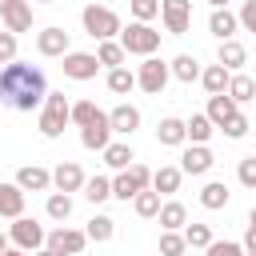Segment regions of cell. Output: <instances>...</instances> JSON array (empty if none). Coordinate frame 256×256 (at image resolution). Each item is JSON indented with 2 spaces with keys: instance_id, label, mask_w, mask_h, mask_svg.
<instances>
[{
  "instance_id": "5",
  "label": "cell",
  "mask_w": 256,
  "mask_h": 256,
  "mask_svg": "<svg viewBox=\"0 0 256 256\" xmlns=\"http://www.w3.org/2000/svg\"><path fill=\"white\" fill-rule=\"evenodd\" d=\"M144 188H152V172L144 168V164H132V168H124V172H116L112 176V196L116 200H136Z\"/></svg>"
},
{
  "instance_id": "21",
  "label": "cell",
  "mask_w": 256,
  "mask_h": 256,
  "mask_svg": "<svg viewBox=\"0 0 256 256\" xmlns=\"http://www.w3.org/2000/svg\"><path fill=\"white\" fill-rule=\"evenodd\" d=\"M104 164H108L112 172H124V168H132V164H136V152H132V144H128V140H116V144H108V148H104Z\"/></svg>"
},
{
  "instance_id": "36",
  "label": "cell",
  "mask_w": 256,
  "mask_h": 256,
  "mask_svg": "<svg viewBox=\"0 0 256 256\" xmlns=\"http://www.w3.org/2000/svg\"><path fill=\"white\" fill-rule=\"evenodd\" d=\"M180 236H184V244H188L192 252H196V248L204 252V248L212 244V228H208V224H184V228H180Z\"/></svg>"
},
{
  "instance_id": "6",
  "label": "cell",
  "mask_w": 256,
  "mask_h": 256,
  "mask_svg": "<svg viewBox=\"0 0 256 256\" xmlns=\"http://www.w3.org/2000/svg\"><path fill=\"white\" fill-rule=\"evenodd\" d=\"M44 248H48L52 256H80V252L88 248V236H84V228L60 224V228H52V232L44 236Z\"/></svg>"
},
{
  "instance_id": "18",
  "label": "cell",
  "mask_w": 256,
  "mask_h": 256,
  "mask_svg": "<svg viewBox=\"0 0 256 256\" xmlns=\"http://www.w3.org/2000/svg\"><path fill=\"white\" fill-rule=\"evenodd\" d=\"M16 184H20V192H48L52 188V172L40 168V164H24L16 172Z\"/></svg>"
},
{
  "instance_id": "39",
  "label": "cell",
  "mask_w": 256,
  "mask_h": 256,
  "mask_svg": "<svg viewBox=\"0 0 256 256\" xmlns=\"http://www.w3.org/2000/svg\"><path fill=\"white\" fill-rule=\"evenodd\" d=\"M220 132H224L228 140H240V136H248V116H244V112H232V116L220 124Z\"/></svg>"
},
{
  "instance_id": "50",
  "label": "cell",
  "mask_w": 256,
  "mask_h": 256,
  "mask_svg": "<svg viewBox=\"0 0 256 256\" xmlns=\"http://www.w3.org/2000/svg\"><path fill=\"white\" fill-rule=\"evenodd\" d=\"M32 256H52V252H48V248H40V252H32Z\"/></svg>"
},
{
  "instance_id": "51",
  "label": "cell",
  "mask_w": 256,
  "mask_h": 256,
  "mask_svg": "<svg viewBox=\"0 0 256 256\" xmlns=\"http://www.w3.org/2000/svg\"><path fill=\"white\" fill-rule=\"evenodd\" d=\"M36 4H56V0H36Z\"/></svg>"
},
{
  "instance_id": "13",
  "label": "cell",
  "mask_w": 256,
  "mask_h": 256,
  "mask_svg": "<svg viewBox=\"0 0 256 256\" xmlns=\"http://www.w3.org/2000/svg\"><path fill=\"white\" fill-rule=\"evenodd\" d=\"M60 68H64L68 80H92L100 72V60H96V52H68Z\"/></svg>"
},
{
  "instance_id": "4",
  "label": "cell",
  "mask_w": 256,
  "mask_h": 256,
  "mask_svg": "<svg viewBox=\"0 0 256 256\" xmlns=\"http://www.w3.org/2000/svg\"><path fill=\"white\" fill-rule=\"evenodd\" d=\"M120 48H124V56H156V48H160V32H156L152 24L132 20L128 28H120Z\"/></svg>"
},
{
  "instance_id": "9",
  "label": "cell",
  "mask_w": 256,
  "mask_h": 256,
  "mask_svg": "<svg viewBox=\"0 0 256 256\" xmlns=\"http://www.w3.org/2000/svg\"><path fill=\"white\" fill-rule=\"evenodd\" d=\"M160 20L172 36H184L192 28V0H160Z\"/></svg>"
},
{
  "instance_id": "22",
  "label": "cell",
  "mask_w": 256,
  "mask_h": 256,
  "mask_svg": "<svg viewBox=\"0 0 256 256\" xmlns=\"http://www.w3.org/2000/svg\"><path fill=\"white\" fill-rule=\"evenodd\" d=\"M228 200H232V192H228V184H224V180H208V184L200 188V204H204L208 212L228 208Z\"/></svg>"
},
{
  "instance_id": "41",
  "label": "cell",
  "mask_w": 256,
  "mask_h": 256,
  "mask_svg": "<svg viewBox=\"0 0 256 256\" xmlns=\"http://www.w3.org/2000/svg\"><path fill=\"white\" fill-rule=\"evenodd\" d=\"M184 252H188V244H184L180 232H164L160 236V256H184Z\"/></svg>"
},
{
  "instance_id": "46",
  "label": "cell",
  "mask_w": 256,
  "mask_h": 256,
  "mask_svg": "<svg viewBox=\"0 0 256 256\" xmlns=\"http://www.w3.org/2000/svg\"><path fill=\"white\" fill-rule=\"evenodd\" d=\"M8 244H12V240H8V236H4V232H0V256H4V252H8Z\"/></svg>"
},
{
  "instance_id": "16",
  "label": "cell",
  "mask_w": 256,
  "mask_h": 256,
  "mask_svg": "<svg viewBox=\"0 0 256 256\" xmlns=\"http://www.w3.org/2000/svg\"><path fill=\"white\" fill-rule=\"evenodd\" d=\"M80 144H84L88 152H104V148L112 144V128H108V112H104L100 120H92L88 128H80Z\"/></svg>"
},
{
  "instance_id": "52",
  "label": "cell",
  "mask_w": 256,
  "mask_h": 256,
  "mask_svg": "<svg viewBox=\"0 0 256 256\" xmlns=\"http://www.w3.org/2000/svg\"><path fill=\"white\" fill-rule=\"evenodd\" d=\"M244 256H256V252H244Z\"/></svg>"
},
{
  "instance_id": "35",
  "label": "cell",
  "mask_w": 256,
  "mask_h": 256,
  "mask_svg": "<svg viewBox=\"0 0 256 256\" xmlns=\"http://www.w3.org/2000/svg\"><path fill=\"white\" fill-rule=\"evenodd\" d=\"M84 236H88V240H96V244H104V240H112V236H116V220H112V216H92V220H88V228H84Z\"/></svg>"
},
{
  "instance_id": "31",
  "label": "cell",
  "mask_w": 256,
  "mask_h": 256,
  "mask_svg": "<svg viewBox=\"0 0 256 256\" xmlns=\"http://www.w3.org/2000/svg\"><path fill=\"white\" fill-rule=\"evenodd\" d=\"M136 88V72H128V68H108V92L112 96H128Z\"/></svg>"
},
{
  "instance_id": "53",
  "label": "cell",
  "mask_w": 256,
  "mask_h": 256,
  "mask_svg": "<svg viewBox=\"0 0 256 256\" xmlns=\"http://www.w3.org/2000/svg\"><path fill=\"white\" fill-rule=\"evenodd\" d=\"M248 228H252V224H248Z\"/></svg>"
},
{
  "instance_id": "48",
  "label": "cell",
  "mask_w": 256,
  "mask_h": 256,
  "mask_svg": "<svg viewBox=\"0 0 256 256\" xmlns=\"http://www.w3.org/2000/svg\"><path fill=\"white\" fill-rule=\"evenodd\" d=\"M208 4H212V8H228V0H208Z\"/></svg>"
},
{
  "instance_id": "15",
  "label": "cell",
  "mask_w": 256,
  "mask_h": 256,
  "mask_svg": "<svg viewBox=\"0 0 256 256\" xmlns=\"http://www.w3.org/2000/svg\"><path fill=\"white\" fill-rule=\"evenodd\" d=\"M108 128H112V136H132V132L140 128V108L116 104V108L108 112Z\"/></svg>"
},
{
  "instance_id": "23",
  "label": "cell",
  "mask_w": 256,
  "mask_h": 256,
  "mask_svg": "<svg viewBox=\"0 0 256 256\" xmlns=\"http://www.w3.org/2000/svg\"><path fill=\"white\" fill-rule=\"evenodd\" d=\"M156 220H160V228H164V232H180V228L188 224V208H184L180 200H168V204H160Z\"/></svg>"
},
{
  "instance_id": "34",
  "label": "cell",
  "mask_w": 256,
  "mask_h": 256,
  "mask_svg": "<svg viewBox=\"0 0 256 256\" xmlns=\"http://www.w3.org/2000/svg\"><path fill=\"white\" fill-rule=\"evenodd\" d=\"M80 192H84V200H92V204H104V200L112 196V180H108V176H88Z\"/></svg>"
},
{
  "instance_id": "19",
  "label": "cell",
  "mask_w": 256,
  "mask_h": 256,
  "mask_svg": "<svg viewBox=\"0 0 256 256\" xmlns=\"http://www.w3.org/2000/svg\"><path fill=\"white\" fill-rule=\"evenodd\" d=\"M180 180H184V172L176 164H160L152 172V192L156 196H172V192H180Z\"/></svg>"
},
{
  "instance_id": "30",
  "label": "cell",
  "mask_w": 256,
  "mask_h": 256,
  "mask_svg": "<svg viewBox=\"0 0 256 256\" xmlns=\"http://www.w3.org/2000/svg\"><path fill=\"white\" fill-rule=\"evenodd\" d=\"M96 60H100V68H124V48H120V40H100Z\"/></svg>"
},
{
  "instance_id": "17",
  "label": "cell",
  "mask_w": 256,
  "mask_h": 256,
  "mask_svg": "<svg viewBox=\"0 0 256 256\" xmlns=\"http://www.w3.org/2000/svg\"><path fill=\"white\" fill-rule=\"evenodd\" d=\"M208 32L224 44V40H236V32H240V20H236V12H228V8H212V16H208Z\"/></svg>"
},
{
  "instance_id": "40",
  "label": "cell",
  "mask_w": 256,
  "mask_h": 256,
  "mask_svg": "<svg viewBox=\"0 0 256 256\" xmlns=\"http://www.w3.org/2000/svg\"><path fill=\"white\" fill-rule=\"evenodd\" d=\"M128 8H132V16H136L140 24H152V20L160 16V0H132Z\"/></svg>"
},
{
  "instance_id": "38",
  "label": "cell",
  "mask_w": 256,
  "mask_h": 256,
  "mask_svg": "<svg viewBox=\"0 0 256 256\" xmlns=\"http://www.w3.org/2000/svg\"><path fill=\"white\" fill-rule=\"evenodd\" d=\"M44 208H48L52 220H68V216H72V196H68V192H52Z\"/></svg>"
},
{
  "instance_id": "2",
  "label": "cell",
  "mask_w": 256,
  "mask_h": 256,
  "mask_svg": "<svg viewBox=\"0 0 256 256\" xmlns=\"http://www.w3.org/2000/svg\"><path fill=\"white\" fill-rule=\"evenodd\" d=\"M68 112H72L68 96H64V92H48V96H44V112H40V120H36L40 136H44V140H56V136H64Z\"/></svg>"
},
{
  "instance_id": "25",
  "label": "cell",
  "mask_w": 256,
  "mask_h": 256,
  "mask_svg": "<svg viewBox=\"0 0 256 256\" xmlns=\"http://www.w3.org/2000/svg\"><path fill=\"white\" fill-rule=\"evenodd\" d=\"M232 104H248V100H256V80L252 76H244V72H232V80H228V92H224Z\"/></svg>"
},
{
  "instance_id": "32",
  "label": "cell",
  "mask_w": 256,
  "mask_h": 256,
  "mask_svg": "<svg viewBox=\"0 0 256 256\" xmlns=\"http://www.w3.org/2000/svg\"><path fill=\"white\" fill-rule=\"evenodd\" d=\"M232 112H240V108H236V104H232V100H228L224 92H220V96H208V112H204V116H208V120H212L216 128H220V124H224V120H228Z\"/></svg>"
},
{
  "instance_id": "10",
  "label": "cell",
  "mask_w": 256,
  "mask_h": 256,
  "mask_svg": "<svg viewBox=\"0 0 256 256\" xmlns=\"http://www.w3.org/2000/svg\"><path fill=\"white\" fill-rule=\"evenodd\" d=\"M212 164H216V156H212V148L208 144H188L184 152H180V172L184 176H204V172H212Z\"/></svg>"
},
{
  "instance_id": "11",
  "label": "cell",
  "mask_w": 256,
  "mask_h": 256,
  "mask_svg": "<svg viewBox=\"0 0 256 256\" xmlns=\"http://www.w3.org/2000/svg\"><path fill=\"white\" fill-rule=\"evenodd\" d=\"M0 20H4V32H28L32 28V4L28 0H0Z\"/></svg>"
},
{
  "instance_id": "44",
  "label": "cell",
  "mask_w": 256,
  "mask_h": 256,
  "mask_svg": "<svg viewBox=\"0 0 256 256\" xmlns=\"http://www.w3.org/2000/svg\"><path fill=\"white\" fill-rule=\"evenodd\" d=\"M236 20H240V28H244V32H256V0H244V4H240V12H236Z\"/></svg>"
},
{
  "instance_id": "45",
  "label": "cell",
  "mask_w": 256,
  "mask_h": 256,
  "mask_svg": "<svg viewBox=\"0 0 256 256\" xmlns=\"http://www.w3.org/2000/svg\"><path fill=\"white\" fill-rule=\"evenodd\" d=\"M12 60H16V36L0 32V64H12Z\"/></svg>"
},
{
  "instance_id": "20",
  "label": "cell",
  "mask_w": 256,
  "mask_h": 256,
  "mask_svg": "<svg viewBox=\"0 0 256 256\" xmlns=\"http://www.w3.org/2000/svg\"><path fill=\"white\" fill-rule=\"evenodd\" d=\"M228 80H232V72H228L224 64H208V68H200V84H204V92H208V96L228 92Z\"/></svg>"
},
{
  "instance_id": "24",
  "label": "cell",
  "mask_w": 256,
  "mask_h": 256,
  "mask_svg": "<svg viewBox=\"0 0 256 256\" xmlns=\"http://www.w3.org/2000/svg\"><path fill=\"white\" fill-rule=\"evenodd\" d=\"M216 64H224L228 72H240V68L248 64V48H244L240 40H224V44H220V56H216Z\"/></svg>"
},
{
  "instance_id": "8",
  "label": "cell",
  "mask_w": 256,
  "mask_h": 256,
  "mask_svg": "<svg viewBox=\"0 0 256 256\" xmlns=\"http://www.w3.org/2000/svg\"><path fill=\"white\" fill-rule=\"evenodd\" d=\"M168 64L160 60V56H144V64H140V72H136V88H144L148 96H160L164 92V84H168Z\"/></svg>"
},
{
  "instance_id": "33",
  "label": "cell",
  "mask_w": 256,
  "mask_h": 256,
  "mask_svg": "<svg viewBox=\"0 0 256 256\" xmlns=\"http://www.w3.org/2000/svg\"><path fill=\"white\" fill-rule=\"evenodd\" d=\"M100 116H104V112L96 108V100H76V104H72V112H68V120H72L76 128H88V124H92V120H100Z\"/></svg>"
},
{
  "instance_id": "26",
  "label": "cell",
  "mask_w": 256,
  "mask_h": 256,
  "mask_svg": "<svg viewBox=\"0 0 256 256\" xmlns=\"http://www.w3.org/2000/svg\"><path fill=\"white\" fill-rule=\"evenodd\" d=\"M212 132H216V124H212L204 112H196V116H188V120H184V140H192V144H208V140H212Z\"/></svg>"
},
{
  "instance_id": "1",
  "label": "cell",
  "mask_w": 256,
  "mask_h": 256,
  "mask_svg": "<svg viewBox=\"0 0 256 256\" xmlns=\"http://www.w3.org/2000/svg\"><path fill=\"white\" fill-rule=\"evenodd\" d=\"M44 96H48V84L40 68L20 64V60L0 68V104H8L12 112H32L44 104Z\"/></svg>"
},
{
  "instance_id": "43",
  "label": "cell",
  "mask_w": 256,
  "mask_h": 256,
  "mask_svg": "<svg viewBox=\"0 0 256 256\" xmlns=\"http://www.w3.org/2000/svg\"><path fill=\"white\" fill-rule=\"evenodd\" d=\"M236 180H240L244 188H256V156H244V160H240V168H236Z\"/></svg>"
},
{
  "instance_id": "49",
  "label": "cell",
  "mask_w": 256,
  "mask_h": 256,
  "mask_svg": "<svg viewBox=\"0 0 256 256\" xmlns=\"http://www.w3.org/2000/svg\"><path fill=\"white\" fill-rule=\"evenodd\" d=\"M248 224H252V228H256V208H252V216H248Z\"/></svg>"
},
{
  "instance_id": "3",
  "label": "cell",
  "mask_w": 256,
  "mask_h": 256,
  "mask_svg": "<svg viewBox=\"0 0 256 256\" xmlns=\"http://www.w3.org/2000/svg\"><path fill=\"white\" fill-rule=\"evenodd\" d=\"M80 24H84V32L92 36V40H112V36H120V16L112 12V8H104V4H84V12H80Z\"/></svg>"
},
{
  "instance_id": "42",
  "label": "cell",
  "mask_w": 256,
  "mask_h": 256,
  "mask_svg": "<svg viewBox=\"0 0 256 256\" xmlns=\"http://www.w3.org/2000/svg\"><path fill=\"white\" fill-rule=\"evenodd\" d=\"M204 256H244V248H240L236 240H212V244L204 248Z\"/></svg>"
},
{
  "instance_id": "29",
  "label": "cell",
  "mask_w": 256,
  "mask_h": 256,
  "mask_svg": "<svg viewBox=\"0 0 256 256\" xmlns=\"http://www.w3.org/2000/svg\"><path fill=\"white\" fill-rule=\"evenodd\" d=\"M156 140H160L164 148H180V144H184V120L164 116V120L156 124Z\"/></svg>"
},
{
  "instance_id": "37",
  "label": "cell",
  "mask_w": 256,
  "mask_h": 256,
  "mask_svg": "<svg viewBox=\"0 0 256 256\" xmlns=\"http://www.w3.org/2000/svg\"><path fill=\"white\" fill-rule=\"evenodd\" d=\"M132 208H136V216H144V220H152L156 212H160V196L152 192V188H144L136 200H132Z\"/></svg>"
},
{
  "instance_id": "27",
  "label": "cell",
  "mask_w": 256,
  "mask_h": 256,
  "mask_svg": "<svg viewBox=\"0 0 256 256\" xmlns=\"http://www.w3.org/2000/svg\"><path fill=\"white\" fill-rule=\"evenodd\" d=\"M0 216H8V220L24 216V192H20V184H0Z\"/></svg>"
},
{
  "instance_id": "14",
  "label": "cell",
  "mask_w": 256,
  "mask_h": 256,
  "mask_svg": "<svg viewBox=\"0 0 256 256\" xmlns=\"http://www.w3.org/2000/svg\"><path fill=\"white\" fill-rule=\"evenodd\" d=\"M36 52H40V56H60V60H64V56L72 52V48H68V32L56 28V24L44 28V32H36Z\"/></svg>"
},
{
  "instance_id": "12",
  "label": "cell",
  "mask_w": 256,
  "mask_h": 256,
  "mask_svg": "<svg viewBox=\"0 0 256 256\" xmlns=\"http://www.w3.org/2000/svg\"><path fill=\"white\" fill-rule=\"evenodd\" d=\"M84 180H88V176H84V168H80L76 160H60V164L52 168V188H56V192H68V196H72V192L84 188Z\"/></svg>"
},
{
  "instance_id": "7",
  "label": "cell",
  "mask_w": 256,
  "mask_h": 256,
  "mask_svg": "<svg viewBox=\"0 0 256 256\" xmlns=\"http://www.w3.org/2000/svg\"><path fill=\"white\" fill-rule=\"evenodd\" d=\"M44 236H48V232H44L32 216H16L12 228H8V240H12L20 252H40V248H44Z\"/></svg>"
},
{
  "instance_id": "47",
  "label": "cell",
  "mask_w": 256,
  "mask_h": 256,
  "mask_svg": "<svg viewBox=\"0 0 256 256\" xmlns=\"http://www.w3.org/2000/svg\"><path fill=\"white\" fill-rule=\"evenodd\" d=\"M4 256H32V252H20V248H8Z\"/></svg>"
},
{
  "instance_id": "28",
  "label": "cell",
  "mask_w": 256,
  "mask_h": 256,
  "mask_svg": "<svg viewBox=\"0 0 256 256\" xmlns=\"http://www.w3.org/2000/svg\"><path fill=\"white\" fill-rule=\"evenodd\" d=\"M168 72H172L180 84H192V80H200V60H196L192 52H180V56L168 64Z\"/></svg>"
}]
</instances>
